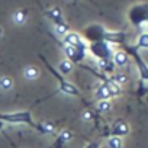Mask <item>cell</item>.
Returning a JSON list of instances; mask_svg holds the SVG:
<instances>
[{
	"label": "cell",
	"instance_id": "1",
	"mask_svg": "<svg viewBox=\"0 0 148 148\" xmlns=\"http://www.w3.org/2000/svg\"><path fill=\"white\" fill-rule=\"evenodd\" d=\"M0 121L3 123H23L28 125L31 128H34L35 131H38L39 134H52L55 131L54 123L51 122H36L32 116V113L29 110H19V112H6V113H0Z\"/></svg>",
	"mask_w": 148,
	"mask_h": 148
},
{
	"label": "cell",
	"instance_id": "2",
	"mask_svg": "<svg viewBox=\"0 0 148 148\" xmlns=\"http://www.w3.org/2000/svg\"><path fill=\"white\" fill-rule=\"evenodd\" d=\"M41 58H42V61H44V64H45V67L49 70V73L52 74V76L55 77V80L58 82V90L61 92V93H64V95H67V96H73V97H82L80 96V90L74 86L71 82H68V80H65L64 79V76L62 74H60L42 55H41Z\"/></svg>",
	"mask_w": 148,
	"mask_h": 148
},
{
	"label": "cell",
	"instance_id": "3",
	"mask_svg": "<svg viewBox=\"0 0 148 148\" xmlns=\"http://www.w3.org/2000/svg\"><path fill=\"white\" fill-rule=\"evenodd\" d=\"M87 51L97 61H110L112 57H113V49H112L110 44H108L105 41H97V42L87 44Z\"/></svg>",
	"mask_w": 148,
	"mask_h": 148
},
{
	"label": "cell",
	"instance_id": "4",
	"mask_svg": "<svg viewBox=\"0 0 148 148\" xmlns=\"http://www.w3.org/2000/svg\"><path fill=\"white\" fill-rule=\"evenodd\" d=\"M128 19L132 26L141 28L148 23V3H136L128 10Z\"/></svg>",
	"mask_w": 148,
	"mask_h": 148
},
{
	"label": "cell",
	"instance_id": "5",
	"mask_svg": "<svg viewBox=\"0 0 148 148\" xmlns=\"http://www.w3.org/2000/svg\"><path fill=\"white\" fill-rule=\"evenodd\" d=\"M44 15L55 25V28H57V32L60 34V35H65L67 32H70V26H68V23H67V21L64 19V15H62V12H61V9L58 8V6H54V8H51V9H44Z\"/></svg>",
	"mask_w": 148,
	"mask_h": 148
},
{
	"label": "cell",
	"instance_id": "6",
	"mask_svg": "<svg viewBox=\"0 0 148 148\" xmlns=\"http://www.w3.org/2000/svg\"><path fill=\"white\" fill-rule=\"evenodd\" d=\"M105 32H106V28L99 25V23H95V25H89L83 29L82 32V38L86 41V42H97V41H103V36H105Z\"/></svg>",
	"mask_w": 148,
	"mask_h": 148
},
{
	"label": "cell",
	"instance_id": "7",
	"mask_svg": "<svg viewBox=\"0 0 148 148\" xmlns=\"http://www.w3.org/2000/svg\"><path fill=\"white\" fill-rule=\"evenodd\" d=\"M62 49H64V54H65V60H68L73 65L77 64V65H82V62L86 60V51H82V49H77L74 47H70V45H64L62 44Z\"/></svg>",
	"mask_w": 148,
	"mask_h": 148
},
{
	"label": "cell",
	"instance_id": "8",
	"mask_svg": "<svg viewBox=\"0 0 148 148\" xmlns=\"http://www.w3.org/2000/svg\"><path fill=\"white\" fill-rule=\"evenodd\" d=\"M62 44L64 45L74 47V48H77V49H82V51H86L87 52V42L77 32H67L62 36Z\"/></svg>",
	"mask_w": 148,
	"mask_h": 148
},
{
	"label": "cell",
	"instance_id": "9",
	"mask_svg": "<svg viewBox=\"0 0 148 148\" xmlns=\"http://www.w3.org/2000/svg\"><path fill=\"white\" fill-rule=\"evenodd\" d=\"M128 39V35L122 31H108L105 32L103 41L108 44H116V45H125Z\"/></svg>",
	"mask_w": 148,
	"mask_h": 148
},
{
	"label": "cell",
	"instance_id": "10",
	"mask_svg": "<svg viewBox=\"0 0 148 148\" xmlns=\"http://www.w3.org/2000/svg\"><path fill=\"white\" fill-rule=\"evenodd\" d=\"M129 134V126L125 121H118L113 123V126L110 128V135L112 136H123V135H128Z\"/></svg>",
	"mask_w": 148,
	"mask_h": 148
},
{
	"label": "cell",
	"instance_id": "11",
	"mask_svg": "<svg viewBox=\"0 0 148 148\" xmlns=\"http://www.w3.org/2000/svg\"><path fill=\"white\" fill-rule=\"evenodd\" d=\"M128 60H129V55L125 51H116V52H113L112 61H113L115 67H125L128 64Z\"/></svg>",
	"mask_w": 148,
	"mask_h": 148
},
{
	"label": "cell",
	"instance_id": "12",
	"mask_svg": "<svg viewBox=\"0 0 148 148\" xmlns=\"http://www.w3.org/2000/svg\"><path fill=\"white\" fill-rule=\"evenodd\" d=\"M71 132H68V131H62L60 135H58V138H57V141H55V144H54V147L52 148H62L70 139H71Z\"/></svg>",
	"mask_w": 148,
	"mask_h": 148
},
{
	"label": "cell",
	"instance_id": "13",
	"mask_svg": "<svg viewBox=\"0 0 148 148\" xmlns=\"http://www.w3.org/2000/svg\"><path fill=\"white\" fill-rule=\"evenodd\" d=\"M23 74H25V77H26L28 80H35V79L39 76V71H38V68H36V67L29 65V67H26V68H25Z\"/></svg>",
	"mask_w": 148,
	"mask_h": 148
},
{
	"label": "cell",
	"instance_id": "14",
	"mask_svg": "<svg viewBox=\"0 0 148 148\" xmlns=\"http://www.w3.org/2000/svg\"><path fill=\"white\" fill-rule=\"evenodd\" d=\"M58 70H60V74L65 76V74H70V71L73 70V64L68 61V60H62L60 64H58Z\"/></svg>",
	"mask_w": 148,
	"mask_h": 148
},
{
	"label": "cell",
	"instance_id": "15",
	"mask_svg": "<svg viewBox=\"0 0 148 148\" xmlns=\"http://www.w3.org/2000/svg\"><path fill=\"white\" fill-rule=\"evenodd\" d=\"M26 18H28L26 10H18V12H15V15H13V21H15L16 25H23V23L26 22Z\"/></svg>",
	"mask_w": 148,
	"mask_h": 148
},
{
	"label": "cell",
	"instance_id": "16",
	"mask_svg": "<svg viewBox=\"0 0 148 148\" xmlns=\"http://www.w3.org/2000/svg\"><path fill=\"white\" fill-rule=\"evenodd\" d=\"M135 48L139 49H148V34H141L139 38H138V42L135 44Z\"/></svg>",
	"mask_w": 148,
	"mask_h": 148
},
{
	"label": "cell",
	"instance_id": "17",
	"mask_svg": "<svg viewBox=\"0 0 148 148\" xmlns=\"http://www.w3.org/2000/svg\"><path fill=\"white\" fill-rule=\"evenodd\" d=\"M12 87H13V80L10 77H2V79H0V89L10 90Z\"/></svg>",
	"mask_w": 148,
	"mask_h": 148
},
{
	"label": "cell",
	"instance_id": "18",
	"mask_svg": "<svg viewBox=\"0 0 148 148\" xmlns=\"http://www.w3.org/2000/svg\"><path fill=\"white\" fill-rule=\"evenodd\" d=\"M97 112H100V113H106V112H109L110 110V102L109 100H102V102H99L97 103Z\"/></svg>",
	"mask_w": 148,
	"mask_h": 148
},
{
	"label": "cell",
	"instance_id": "19",
	"mask_svg": "<svg viewBox=\"0 0 148 148\" xmlns=\"http://www.w3.org/2000/svg\"><path fill=\"white\" fill-rule=\"evenodd\" d=\"M108 147L109 148H122V139L118 136H110L108 141Z\"/></svg>",
	"mask_w": 148,
	"mask_h": 148
},
{
	"label": "cell",
	"instance_id": "20",
	"mask_svg": "<svg viewBox=\"0 0 148 148\" xmlns=\"http://www.w3.org/2000/svg\"><path fill=\"white\" fill-rule=\"evenodd\" d=\"M86 148H100V142H97V141H92V142H87Z\"/></svg>",
	"mask_w": 148,
	"mask_h": 148
},
{
	"label": "cell",
	"instance_id": "21",
	"mask_svg": "<svg viewBox=\"0 0 148 148\" xmlns=\"http://www.w3.org/2000/svg\"><path fill=\"white\" fill-rule=\"evenodd\" d=\"M3 128H5V123H3L2 121H0V131H3Z\"/></svg>",
	"mask_w": 148,
	"mask_h": 148
},
{
	"label": "cell",
	"instance_id": "22",
	"mask_svg": "<svg viewBox=\"0 0 148 148\" xmlns=\"http://www.w3.org/2000/svg\"><path fill=\"white\" fill-rule=\"evenodd\" d=\"M3 35V31H2V28H0V36H2Z\"/></svg>",
	"mask_w": 148,
	"mask_h": 148
},
{
	"label": "cell",
	"instance_id": "23",
	"mask_svg": "<svg viewBox=\"0 0 148 148\" xmlns=\"http://www.w3.org/2000/svg\"><path fill=\"white\" fill-rule=\"evenodd\" d=\"M73 2H74V3H77V0H73Z\"/></svg>",
	"mask_w": 148,
	"mask_h": 148
},
{
	"label": "cell",
	"instance_id": "24",
	"mask_svg": "<svg viewBox=\"0 0 148 148\" xmlns=\"http://www.w3.org/2000/svg\"><path fill=\"white\" fill-rule=\"evenodd\" d=\"M147 25H148V23H147Z\"/></svg>",
	"mask_w": 148,
	"mask_h": 148
}]
</instances>
